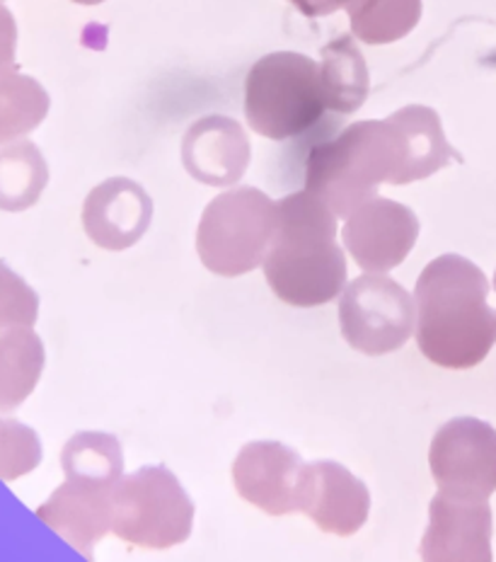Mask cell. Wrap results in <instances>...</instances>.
Segmentation results:
<instances>
[{
    "mask_svg": "<svg viewBox=\"0 0 496 562\" xmlns=\"http://www.w3.org/2000/svg\"><path fill=\"white\" fill-rule=\"evenodd\" d=\"M18 52V27L10 10L0 5V66L15 64Z\"/></svg>",
    "mask_w": 496,
    "mask_h": 562,
    "instance_id": "24",
    "label": "cell"
},
{
    "mask_svg": "<svg viewBox=\"0 0 496 562\" xmlns=\"http://www.w3.org/2000/svg\"><path fill=\"white\" fill-rule=\"evenodd\" d=\"M110 492L66 480L37 509V517L66 543L90 558L92 548L112 531Z\"/></svg>",
    "mask_w": 496,
    "mask_h": 562,
    "instance_id": "15",
    "label": "cell"
},
{
    "mask_svg": "<svg viewBox=\"0 0 496 562\" xmlns=\"http://www.w3.org/2000/svg\"><path fill=\"white\" fill-rule=\"evenodd\" d=\"M339 296L341 337L361 355H393L415 333V301L395 279L369 272L353 279Z\"/></svg>",
    "mask_w": 496,
    "mask_h": 562,
    "instance_id": "7",
    "label": "cell"
},
{
    "mask_svg": "<svg viewBox=\"0 0 496 562\" xmlns=\"http://www.w3.org/2000/svg\"><path fill=\"white\" fill-rule=\"evenodd\" d=\"M277 228V202L257 190L238 187L218 194L204 209L196 231V252L208 272L243 277L264 262Z\"/></svg>",
    "mask_w": 496,
    "mask_h": 562,
    "instance_id": "5",
    "label": "cell"
},
{
    "mask_svg": "<svg viewBox=\"0 0 496 562\" xmlns=\"http://www.w3.org/2000/svg\"><path fill=\"white\" fill-rule=\"evenodd\" d=\"M407 184L405 140L393 114L387 120L353 122L335 138L320 140L305 160V190L337 218L377 196V187Z\"/></svg>",
    "mask_w": 496,
    "mask_h": 562,
    "instance_id": "3",
    "label": "cell"
},
{
    "mask_svg": "<svg viewBox=\"0 0 496 562\" xmlns=\"http://www.w3.org/2000/svg\"><path fill=\"white\" fill-rule=\"evenodd\" d=\"M417 345L431 364L465 371L482 364L496 345L489 281L460 255H441L424 267L415 289Z\"/></svg>",
    "mask_w": 496,
    "mask_h": 562,
    "instance_id": "1",
    "label": "cell"
},
{
    "mask_svg": "<svg viewBox=\"0 0 496 562\" xmlns=\"http://www.w3.org/2000/svg\"><path fill=\"white\" fill-rule=\"evenodd\" d=\"M427 562H492V507L487 499L441 492L431 499L429 529L421 538Z\"/></svg>",
    "mask_w": 496,
    "mask_h": 562,
    "instance_id": "11",
    "label": "cell"
},
{
    "mask_svg": "<svg viewBox=\"0 0 496 562\" xmlns=\"http://www.w3.org/2000/svg\"><path fill=\"white\" fill-rule=\"evenodd\" d=\"M42 463V441L37 431L18 419L0 417V480H13L37 471Z\"/></svg>",
    "mask_w": 496,
    "mask_h": 562,
    "instance_id": "22",
    "label": "cell"
},
{
    "mask_svg": "<svg viewBox=\"0 0 496 562\" xmlns=\"http://www.w3.org/2000/svg\"><path fill=\"white\" fill-rule=\"evenodd\" d=\"M61 465L66 480L98 490H112L124 473L122 443L104 431H80L66 441Z\"/></svg>",
    "mask_w": 496,
    "mask_h": 562,
    "instance_id": "21",
    "label": "cell"
},
{
    "mask_svg": "<svg viewBox=\"0 0 496 562\" xmlns=\"http://www.w3.org/2000/svg\"><path fill=\"white\" fill-rule=\"evenodd\" d=\"M49 104L40 80L15 64L0 66V146L34 132L49 114Z\"/></svg>",
    "mask_w": 496,
    "mask_h": 562,
    "instance_id": "20",
    "label": "cell"
},
{
    "mask_svg": "<svg viewBox=\"0 0 496 562\" xmlns=\"http://www.w3.org/2000/svg\"><path fill=\"white\" fill-rule=\"evenodd\" d=\"M320 80L329 112L351 114L369 100V64L351 37H337L320 52Z\"/></svg>",
    "mask_w": 496,
    "mask_h": 562,
    "instance_id": "18",
    "label": "cell"
},
{
    "mask_svg": "<svg viewBox=\"0 0 496 562\" xmlns=\"http://www.w3.org/2000/svg\"><path fill=\"white\" fill-rule=\"evenodd\" d=\"M295 512L311 517L317 529L332 536H353L371 512V492L335 461L301 465L295 480Z\"/></svg>",
    "mask_w": 496,
    "mask_h": 562,
    "instance_id": "10",
    "label": "cell"
},
{
    "mask_svg": "<svg viewBox=\"0 0 496 562\" xmlns=\"http://www.w3.org/2000/svg\"><path fill=\"white\" fill-rule=\"evenodd\" d=\"M46 361L42 337L30 327L0 333V413H13L37 389Z\"/></svg>",
    "mask_w": 496,
    "mask_h": 562,
    "instance_id": "17",
    "label": "cell"
},
{
    "mask_svg": "<svg viewBox=\"0 0 496 562\" xmlns=\"http://www.w3.org/2000/svg\"><path fill=\"white\" fill-rule=\"evenodd\" d=\"M112 531L136 548L165 550L192 533L194 505L168 468L146 465L110 492Z\"/></svg>",
    "mask_w": 496,
    "mask_h": 562,
    "instance_id": "6",
    "label": "cell"
},
{
    "mask_svg": "<svg viewBox=\"0 0 496 562\" xmlns=\"http://www.w3.org/2000/svg\"><path fill=\"white\" fill-rule=\"evenodd\" d=\"M345 248L363 272L385 274L407 260L419 238V218L409 206L373 196L347 216Z\"/></svg>",
    "mask_w": 496,
    "mask_h": 562,
    "instance_id": "9",
    "label": "cell"
},
{
    "mask_svg": "<svg viewBox=\"0 0 496 562\" xmlns=\"http://www.w3.org/2000/svg\"><path fill=\"white\" fill-rule=\"evenodd\" d=\"M250 138L240 122L223 114H208L187 128L182 162L194 180L211 187L240 182L250 168Z\"/></svg>",
    "mask_w": 496,
    "mask_h": 562,
    "instance_id": "14",
    "label": "cell"
},
{
    "mask_svg": "<svg viewBox=\"0 0 496 562\" xmlns=\"http://www.w3.org/2000/svg\"><path fill=\"white\" fill-rule=\"evenodd\" d=\"M337 233V216L313 192L279 199L274 238L262 262L277 299L295 308H317L345 291L347 257Z\"/></svg>",
    "mask_w": 496,
    "mask_h": 562,
    "instance_id": "2",
    "label": "cell"
},
{
    "mask_svg": "<svg viewBox=\"0 0 496 562\" xmlns=\"http://www.w3.org/2000/svg\"><path fill=\"white\" fill-rule=\"evenodd\" d=\"M153 202L138 182L112 178L94 187L82 204V226L102 250L122 252L146 236Z\"/></svg>",
    "mask_w": 496,
    "mask_h": 562,
    "instance_id": "12",
    "label": "cell"
},
{
    "mask_svg": "<svg viewBox=\"0 0 496 562\" xmlns=\"http://www.w3.org/2000/svg\"><path fill=\"white\" fill-rule=\"evenodd\" d=\"M245 116L252 132L271 140L303 136L327 112L320 64L295 52L259 58L245 78Z\"/></svg>",
    "mask_w": 496,
    "mask_h": 562,
    "instance_id": "4",
    "label": "cell"
},
{
    "mask_svg": "<svg viewBox=\"0 0 496 562\" xmlns=\"http://www.w3.org/2000/svg\"><path fill=\"white\" fill-rule=\"evenodd\" d=\"M49 166L42 150L32 140L18 138L13 144L0 146V211L20 214L40 202Z\"/></svg>",
    "mask_w": 496,
    "mask_h": 562,
    "instance_id": "19",
    "label": "cell"
},
{
    "mask_svg": "<svg viewBox=\"0 0 496 562\" xmlns=\"http://www.w3.org/2000/svg\"><path fill=\"white\" fill-rule=\"evenodd\" d=\"M301 456L286 443L252 441L240 449L233 463V483L238 495L271 517L295 512V480Z\"/></svg>",
    "mask_w": 496,
    "mask_h": 562,
    "instance_id": "13",
    "label": "cell"
},
{
    "mask_svg": "<svg viewBox=\"0 0 496 562\" xmlns=\"http://www.w3.org/2000/svg\"><path fill=\"white\" fill-rule=\"evenodd\" d=\"M431 475L441 492L489 499L496 492V429L477 417H455L436 431Z\"/></svg>",
    "mask_w": 496,
    "mask_h": 562,
    "instance_id": "8",
    "label": "cell"
},
{
    "mask_svg": "<svg viewBox=\"0 0 496 562\" xmlns=\"http://www.w3.org/2000/svg\"><path fill=\"white\" fill-rule=\"evenodd\" d=\"M494 291H496V272H494Z\"/></svg>",
    "mask_w": 496,
    "mask_h": 562,
    "instance_id": "25",
    "label": "cell"
},
{
    "mask_svg": "<svg viewBox=\"0 0 496 562\" xmlns=\"http://www.w3.org/2000/svg\"><path fill=\"white\" fill-rule=\"evenodd\" d=\"M40 315V296L25 279L0 262V333L8 327H32Z\"/></svg>",
    "mask_w": 496,
    "mask_h": 562,
    "instance_id": "23",
    "label": "cell"
},
{
    "mask_svg": "<svg viewBox=\"0 0 496 562\" xmlns=\"http://www.w3.org/2000/svg\"><path fill=\"white\" fill-rule=\"evenodd\" d=\"M405 140L407 184L427 180L433 172L443 170L451 160H460L458 150L448 144L441 116L424 104H409L393 114Z\"/></svg>",
    "mask_w": 496,
    "mask_h": 562,
    "instance_id": "16",
    "label": "cell"
}]
</instances>
